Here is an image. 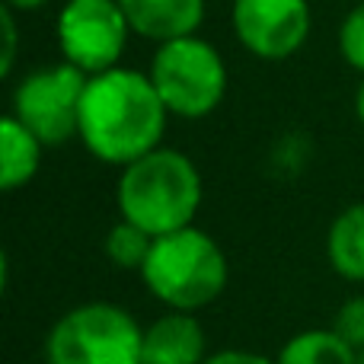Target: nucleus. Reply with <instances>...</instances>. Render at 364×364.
Masks as SVG:
<instances>
[{"label":"nucleus","mask_w":364,"mask_h":364,"mask_svg":"<svg viewBox=\"0 0 364 364\" xmlns=\"http://www.w3.org/2000/svg\"><path fill=\"white\" fill-rule=\"evenodd\" d=\"M141 282L166 310L198 314L224 294L230 265L218 240L192 224L154 240Z\"/></svg>","instance_id":"nucleus-3"},{"label":"nucleus","mask_w":364,"mask_h":364,"mask_svg":"<svg viewBox=\"0 0 364 364\" xmlns=\"http://www.w3.org/2000/svg\"><path fill=\"white\" fill-rule=\"evenodd\" d=\"M154 240L147 230H141L138 224H132V220H122L119 224H112V230L106 233V243H102V250H106L109 262L115 265V269H125V272H138L144 269L147 256H151L154 250Z\"/></svg>","instance_id":"nucleus-14"},{"label":"nucleus","mask_w":364,"mask_h":364,"mask_svg":"<svg viewBox=\"0 0 364 364\" xmlns=\"http://www.w3.org/2000/svg\"><path fill=\"white\" fill-rule=\"evenodd\" d=\"M134 36L166 45L195 36L205 23V0H119Z\"/></svg>","instance_id":"nucleus-10"},{"label":"nucleus","mask_w":364,"mask_h":364,"mask_svg":"<svg viewBox=\"0 0 364 364\" xmlns=\"http://www.w3.org/2000/svg\"><path fill=\"white\" fill-rule=\"evenodd\" d=\"M205 364H278V361L256 352H246V348H224V352L208 355Z\"/></svg>","instance_id":"nucleus-18"},{"label":"nucleus","mask_w":364,"mask_h":364,"mask_svg":"<svg viewBox=\"0 0 364 364\" xmlns=\"http://www.w3.org/2000/svg\"><path fill=\"white\" fill-rule=\"evenodd\" d=\"M201 173L182 151L157 147L147 157L122 166L115 205L122 220H132L151 237H166L195 224L201 208Z\"/></svg>","instance_id":"nucleus-2"},{"label":"nucleus","mask_w":364,"mask_h":364,"mask_svg":"<svg viewBox=\"0 0 364 364\" xmlns=\"http://www.w3.org/2000/svg\"><path fill=\"white\" fill-rule=\"evenodd\" d=\"M339 55L352 70L364 74V0L346 13L339 26Z\"/></svg>","instance_id":"nucleus-15"},{"label":"nucleus","mask_w":364,"mask_h":364,"mask_svg":"<svg viewBox=\"0 0 364 364\" xmlns=\"http://www.w3.org/2000/svg\"><path fill=\"white\" fill-rule=\"evenodd\" d=\"M45 144L10 112L0 119V188L16 192L36 179Z\"/></svg>","instance_id":"nucleus-11"},{"label":"nucleus","mask_w":364,"mask_h":364,"mask_svg":"<svg viewBox=\"0 0 364 364\" xmlns=\"http://www.w3.org/2000/svg\"><path fill=\"white\" fill-rule=\"evenodd\" d=\"M278 364H355L358 352L342 342L333 329H304L291 336L275 355Z\"/></svg>","instance_id":"nucleus-13"},{"label":"nucleus","mask_w":364,"mask_h":364,"mask_svg":"<svg viewBox=\"0 0 364 364\" xmlns=\"http://www.w3.org/2000/svg\"><path fill=\"white\" fill-rule=\"evenodd\" d=\"M0 23H4V64H0V74L6 77L16 64V16H13L10 6H4Z\"/></svg>","instance_id":"nucleus-17"},{"label":"nucleus","mask_w":364,"mask_h":364,"mask_svg":"<svg viewBox=\"0 0 364 364\" xmlns=\"http://www.w3.org/2000/svg\"><path fill=\"white\" fill-rule=\"evenodd\" d=\"M87 80L90 77L68 61L29 70L13 90L10 115L23 122L45 147L68 144L77 138Z\"/></svg>","instance_id":"nucleus-6"},{"label":"nucleus","mask_w":364,"mask_h":364,"mask_svg":"<svg viewBox=\"0 0 364 364\" xmlns=\"http://www.w3.org/2000/svg\"><path fill=\"white\" fill-rule=\"evenodd\" d=\"M147 74L166 112L179 119H205L227 96V64L220 51L201 36L157 45Z\"/></svg>","instance_id":"nucleus-5"},{"label":"nucleus","mask_w":364,"mask_h":364,"mask_svg":"<svg viewBox=\"0 0 364 364\" xmlns=\"http://www.w3.org/2000/svg\"><path fill=\"white\" fill-rule=\"evenodd\" d=\"M128 26L119 0H64L58 10L55 36L64 61L87 77L119 68L128 45Z\"/></svg>","instance_id":"nucleus-7"},{"label":"nucleus","mask_w":364,"mask_h":364,"mask_svg":"<svg viewBox=\"0 0 364 364\" xmlns=\"http://www.w3.org/2000/svg\"><path fill=\"white\" fill-rule=\"evenodd\" d=\"M166 112L151 74L134 68H112L87 80L80 102L77 138L90 157L109 166H128L164 147Z\"/></svg>","instance_id":"nucleus-1"},{"label":"nucleus","mask_w":364,"mask_h":364,"mask_svg":"<svg viewBox=\"0 0 364 364\" xmlns=\"http://www.w3.org/2000/svg\"><path fill=\"white\" fill-rule=\"evenodd\" d=\"M355 115H358V122L364 128V80L358 83V90H355Z\"/></svg>","instance_id":"nucleus-20"},{"label":"nucleus","mask_w":364,"mask_h":364,"mask_svg":"<svg viewBox=\"0 0 364 364\" xmlns=\"http://www.w3.org/2000/svg\"><path fill=\"white\" fill-rule=\"evenodd\" d=\"M230 23L252 58L284 61L304 48L314 16L307 0H233Z\"/></svg>","instance_id":"nucleus-8"},{"label":"nucleus","mask_w":364,"mask_h":364,"mask_svg":"<svg viewBox=\"0 0 364 364\" xmlns=\"http://www.w3.org/2000/svg\"><path fill=\"white\" fill-rule=\"evenodd\" d=\"M144 326L125 307L90 301L70 307L45 336V364H141Z\"/></svg>","instance_id":"nucleus-4"},{"label":"nucleus","mask_w":364,"mask_h":364,"mask_svg":"<svg viewBox=\"0 0 364 364\" xmlns=\"http://www.w3.org/2000/svg\"><path fill=\"white\" fill-rule=\"evenodd\" d=\"M326 259L339 278L364 284V201L336 214L326 233Z\"/></svg>","instance_id":"nucleus-12"},{"label":"nucleus","mask_w":364,"mask_h":364,"mask_svg":"<svg viewBox=\"0 0 364 364\" xmlns=\"http://www.w3.org/2000/svg\"><path fill=\"white\" fill-rule=\"evenodd\" d=\"M45 4H51V0H4V6H10L13 13H32V10H42Z\"/></svg>","instance_id":"nucleus-19"},{"label":"nucleus","mask_w":364,"mask_h":364,"mask_svg":"<svg viewBox=\"0 0 364 364\" xmlns=\"http://www.w3.org/2000/svg\"><path fill=\"white\" fill-rule=\"evenodd\" d=\"M208 333L195 314L166 310L164 316L144 326L141 364H205Z\"/></svg>","instance_id":"nucleus-9"},{"label":"nucleus","mask_w":364,"mask_h":364,"mask_svg":"<svg viewBox=\"0 0 364 364\" xmlns=\"http://www.w3.org/2000/svg\"><path fill=\"white\" fill-rule=\"evenodd\" d=\"M333 329L342 342L355 348V352H364V294H355L336 310L333 316Z\"/></svg>","instance_id":"nucleus-16"},{"label":"nucleus","mask_w":364,"mask_h":364,"mask_svg":"<svg viewBox=\"0 0 364 364\" xmlns=\"http://www.w3.org/2000/svg\"><path fill=\"white\" fill-rule=\"evenodd\" d=\"M355 364H364V352H358V361H355Z\"/></svg>","instance_id":"nucleus-21"}]
</instances>
